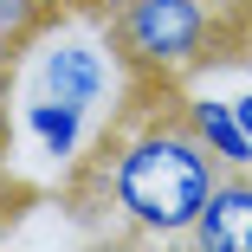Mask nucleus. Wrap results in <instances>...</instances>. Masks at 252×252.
I'll return each mask as SVG.
<instances>
[{
	"label": "nucleus",
	"mask_w": 252,
	"mask_h": 252,
	"mask_svg": "<svg viewBox=\"0 0 252 252\" xmlns=\"http://www.w3.org/2000/svg\"><path fill=\"white\" fill-rule=\"evenodd\" d=\"M220 175H226L220 156L194 136L181 110V84L129 78V104L91 142V156L71 162L65 207L97 239H123V246L175 239L181 246Z\"/></svg>",
	"instance_id": "nucleus-1"
},
{
	"label": "nucleus",
	"mask_w": 252,
	"mask_h": 252,
	"mask_svg": "<svg viewBox=\"0 0 252 252\" xmlns=\"http://www.w3.org/2000/svg\"><path fill=\"white\" fill-rule=\"evenodd\" d=\"M246 13L220 0H110L104 39L129 78L142 84H181L220 59H239Z\"/></svg>",
	"instance_id": "nucleus-2"
},
{
	"label": "nucleus",
	"mask_w": 252,
	"mask_h": 252,
	"mask_svg": "<svg viewBox=\"0 0 252 252\" xmlns=\"http://www.w3.org/2000/svg\"><path fill=\"white\" fill-rule=\"evenodd\" d=\"M32 91L97 110V104L110 97V59H104V45H97V39H84V32H52V39L39 45Z\"/></svg>",
	"instance_id": "nucleus-3"
},
{
	"label": "nucleus",
	"mask_w": 252,
	"mask_h": 252,
	"mask_svg": "<svg viewBox=\"0 0 252 252\" xmlns=\"http://www.w3.org/2000/svg\"><path fill=\"white\" fill-rule=\"evenodd\" d=\"M194 252H252V168H226L207 194V207H200V220L188 226Z\"/></svg>",
	"instance_id": "nucleus-4"
},
{
	"label": "nucleus",
	"mask_w": 252,
	"mask_h": 252,
	"mask_svg": "<svg viewBox=\"0 0 252 252\" xmlns=\"http://www.w3.org/2000/svg\"><path fill=\"white\" fill-rule=\"evenodd\" d=\"M181 110L194 123V136L220 156V168H252V142H246V123L233 110V97H214V91H181Z\"/></svg>",
	"instance_id": "nucleus-5"
},
{
	"label": "nucleus",
	"mask_w": 252,
	"mask_h": 252,
	"mask_svg": "<svg viewBox=\"0 0 252 252\" xmlns=\"http://www.w3.org/2000/svg\"><path fill=\"white\" fill-rule=\"evenodd\" d=\"M20 123H26V136H32L52 162H78V149H84V136H91V110H84V104H65V97H45V91L26 97Z\"/></svg>",
	"instance_id": "nucleus-6"
},
{
	"label": "nucleus",
	"mask_w": 252,
	"mask_h": 252,
	"mask_svg": "<svg viewBox=\"0 0 252 252\" xmlns=\"http://www.w3.org/2000/svg\"><path fill=\"white\" fill-rule=\"evenodd\" d=\"M52 20H59V0H0V65H13L26 45H39Z\"/></svg>",
	"instance_id": "nucleus-7"
},
{
	"label": "nucleus",
	"mask_w": 252,
	"mask_h": 252,
	"mask_svg": "<svg viewBox=\"0 0 252 252\" xmlns=\"http://www.w3.org/2000/svg\"><path fill=\"white\" fill-rule=\"evenodd\" d=\"M7 84H13V65H0V156H7V129H13L7 123Z\"/></svg>",
	"instance_id": "nucleus-8"
},
{
	"label": "nucleus",
	"mask_w": 252,
	"mask_h": 252,
	"mask_svg": "<svg viewBox=\"0 0 252 252\" xmlns=\"http://www.w3.org/2000/svg\"><path fill=\"white\" fill-rule=\"evenodd\" d=\"M233 110H239V123H246V142H252V84H246V91H233Z\"/></svg>",
	"instance_id": "nucleus-9"
},
{
	"label": "nucleus",
	"mask_w": 252,
	"mask_h": 252,
	"mask_svg": "<svg viewBox=\"0 0 252 252\" xmlns=\"http://www.w3.org/2000/svg\"><path fill=\"white\" fill-rule=\"evenodd\" d=\"M239 59L252 65V13H246V26H239Z\"/></svg>",
	"instance_id": "nucleus-10"
},
{
	"label": "nucleus",
	"mask_w": 252,
	"mask_h": 252,
	"mask_svg": "<svg viewBox=\"0 0 252 252\" xmlns=\"http://www.w3.org/2000/svg\"><path fill=\"white\" fill-rule=\"evenodd\" d=\"M220 7H233V13H252V0H220Z\"/></svg>",
	"instance_id": "nucleus-11"
}]
</instances>
